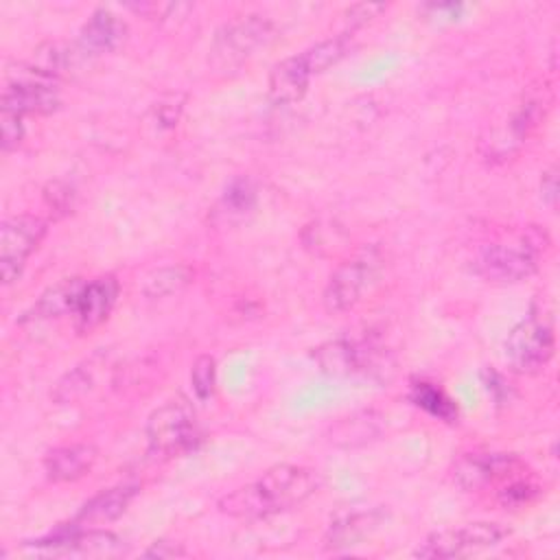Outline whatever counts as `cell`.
Wrapping results in <instances>:
<instances>
[{
    "label": "cell",
    "mask_w": 560,
    "mask_h": 560,
    "mask_svg": "<svg viewBox=\"0 0 560 560\" xmlns=\"http://www.w3.org/2000/svg\"><path fill=\"white\" fill-rule=\"evenodd\" d=\"M387 9L385 2H357L350 4L343 11V22H346V35H350L352 31L365 26L368 22H372L374 18H378V13H383Z\"/></svg>",
    "instance_id": "cell-30"
},
{
    "label": "cell",
    "mask_w": 560,
    "mask_h": 560,
    "mask_svg": "<svg viewBox=\"0 0 560 560\" xmlns=\"http://www.w3.org/2000/svg\"><path fill=\"white\" fill-rule=\"evenodd\" d=\"M44 199L48 203L50 210L55 212H70L72 206H74V190L66 184V182H48L46 188H44Z\"/></svg>",
    "instance_id": "cell-32"
},
{
    "label": "cell",
    "mask_w": 560,
    "mask_h": 560,
    "mask_svg": "<svg viewBox=\"0 0 560 560\" xmlns=\"http://www.w3.org/2000/svg\"><path fill=\"white\" fill-rule=\"evenodd\" d=\"M184 109V94H164L160 101H155L147 114V125H151L158 133L168 131L177 125Z\"/></svg>",
    "instance_id": "cell-26"
},
{
    "label": "cell",
    "mask_w": 560,
    "mask_h": 560,
    "mask_svg": "<svg viewBox=\"0 0 560 560\" xmlns=\"http://www.w3.org/2000/svg\"><path fill=\"white\" fill-rule=\"evenodd\" d=\"M256 497L262 505L265 516L289 510L306 501L319 486L317 472L306 466L295 464H278L269 468L254 483Z\"/></svg>",
    "instance_id": "cell-5"
},
{
    "label": "cell",
    "mask_w": 560,
    "mask_h": 560,
    "mask_svg": "<svg viewBox=\"0 0 560 560\" xmlns=\"http://www.w3.org/2000/svg\"><path fill=\"white\" fill-rule=\"evenodd\" d=\"M383 523V512L381 510H363V512H350L339 516L337 521L330 523L326 536H324V547L326 549H348L359 545L365 536L378 529Z\"/></svg>",
    "instance_id": "cell-16"
},
{
    "label": "cell",
    "mask_w": 560,
    "mask_h": 560,
    "mask_svg": "<svg viewBox=\"0 0 560 560\" xmlns=\"http://www.w3.org/2000/svg\"><path fill=\"white\" fill-rule=\"evenodd\" d=\"M315 361L326 374H372L387 370L385 352L372 341L335 339L315 350Z\"/></svg>",
    "instance_id": "cell-10"
},
{
    "label": "cell",
    "mask_w": 560,
    "mask_h": 560,
    "mask_svg": "<svg viewBox=\"0 0 560 560\" xmlns=\"http://www.w3.org/2000/svg\"><path fill=\"white\" fill-rule=\"evenodd\" d=\"M549 245L545 230H527L516 243H492L475 260V269L490 282H521L538 269V256Z\"/></svg>",
    "instance_id": "cell-1"
},
{
    "label": "cell",
    "mask_w": 560,
    "mask_h": 560,
    "mask_svg": "<svg viewBox=\"0 0 560 560\" xmlns=\"http://www.w3.org/2000/svg\"><path fill=\"white\" fill-rule=\"evenodd\" d=\"M350 50V37L346 33L328 37L317 42L315 46L306 48L302 55L306 68L311 70V74H319L324 70H328L330 66H335L339 59H343Z\"/></svg>",
    "instance_id": "cell-25"
},
{
    "label": "cell",
    "mask_w": 560,
    "mask_h": 560,
    "mask_svg": "<svg viewBox=\"0 0 560 560\" xmlns=\"http://www.w3.org/2000/svg\"><path fill=\"white\" fill-rule=\"evenodd\" d=\"M195 273L190 267L186 265H166V267H158L155 271H151L144 282H142V293L149 300H160V298H168V295H177L182 293L190 282H192Z\"/></svg>",
    "instance_id": "cell-23"
},
{
    "label": "cell",
    "mask_w": 560,
    "mask_h": 560,
    "mask_svg": "<svg viewBox=\"0 0 560 560\" xmlns=\"http://www.w3.org/2000/svg\"><path fill=\"white\" fill-rule=\"evenodd\" d=\"M144 435L153 455H175L195 438V409L184 398H171L160 405L147 420Z\"/></svg>",
    "instance_id": "cell-6"
},
{
    "label": "cell",
    "mask_w": 560,
    "mask_h": 560,
    "mask_svg": "<svg viewBox=\"0 0 560 560\" xmlns=\"http://www.w3.org/2000/svg\"><path fill=\"white\" fill-rule=\"evenodd\" d=\"M378 276V258L361 254L341 262L324 289V306L330 313L350 311Z\"/></svg>",
    "instance_id": "cell-9"
},
{
    "label": "cell",
    "mask_w": 560,
    "mask_h": 560,
    "mask_svg": "<svg viewBox=\"0 0 560 560\" xmlns=\"http://www.w3.org/2000/svg\"><path fill=\"white\" fill-rule=\"evenodd\" d=\"M144 558H158V560H166V558H179V556H186V549L175 545V542H168V540H155L144 553Z\"/></svg>",
    "instance_id": "cell-34"
},
{
    "label": "cell",
    "mask_w": 560,
    "mask_h": 560,
    "mask_svg": "<svg viewBox=\"0 0 560 560\" xmlns=\"http://www.w3.org/2000/svg\"><path fill=\"white\" fill-rule=\"evenodd\" d=\"M538 494V486L525 479H510L508 486L499 492V501L508 508H518L529 503Z\"/></svg>",
    "instance_id": "cell-31"
},
{
    "label": "cell",
    "mask_w": 560,
    "mask_h": 560,
    "mask_svg": "<svg viewBox=\"0 0 560 560\" xmlns=\"http://www.w3.org/2000/svg\"><path fill=\"white\" fill-rule=\"evenodd\" d=\"M217 383V361L210 354H201L195 359L190 368V385L199 400H208L214 392Z\"/></svg>",
    "instance_id": "cell-28"
},
{
    "label": "cell",
    "mask_w": 560,
    "mask_h": 560,
    "mask_svg": "<svg viewBox=\"0 0 560 560\" xmlns=\"http://www.w3.org/2000/svg\"><path fill=\"white\" fill-rule=\"evenodd\" d=\"M311 70L306 68L302 55H293L276 63L269 72V98L276 105L298 103L311 83Z\"/></svg>",
    "instance_id": "cell-14"
},
{
    "label": "cell",
    "mask_w": 560,
    "mask_h": 560,
    "mask_svg": "<svg viewBox=\"0 0 560 560\" xmlns=\"http://www.w3.org/2000/svg\"><path fill=\"white\" fill-rule=\"evenodd\" d=\"M59 79L44 72L35 63L7 66V81L0 107L26 114H50L61 105Z\"/></svg>",
    "instance_id": "cell-3"
},
{
    "label": "cell",
    "mask_w": 560,
    "mask_h": 560,
    "mask_svg": "<svg viewBox=\"0 0 560 560\" xmlns=\"http://www.w3.org/2000/svg\"><path fill=\"white\" fill-rule=\"evenodd\" d=\"M22 114L0 107V147L2 151L18 149V144L24 138V122Z\"/></svg>",
    "instance_id": "cell-29"
},
{
    "label": "cell",
    "mask_w": 560,
    "mask_h": 560,
    "mask_svg": "<svg viewBox=\"0 0 560 560\" xmlns=\"http://www.w3.org/2000/svg\"><path fill=\"white\" fill-rule=\"evenodd\" d=\"M453 536L459 547V553L466 556V553L499 545L510 536V527L494 521H475L459 529H453Z\"/></svg>",
    "instance_id": "cell-22"
},
{
    "label": "cell",
    "mask_w": 560,
    "mask_h": 560,
    "mask_svg": "<svg viewBox=\"0 0 560 560\" xmlns=\"http://www.w3.org/2000/svg\"><path fill=\"white\" fill-rule=\"evenodd\" d=\"M85 284H88V280H83L81 276L61 278L59 282L48 287L37 298V302L22 317V322H28V319L39 322V319H57V317H63V315H74Z\"/></svg>",
    "instance_id": "cell-13"
},
{
    "label": "cell",
    "mask_w": 560,
    "mask_h": 560,
    "mask_svg": "<svg viewBox=\"0 0 560 560\" xmlns=\"http://www.w3.org/2000/svg\"><path fill=\"white\" fill-rule=\"evenodd\" d=\"M90 52L81 44H70V42H44L33 50V61L37 68L44 72L52 74L55 79L72 74L74 70L83 68L88 61Z\"/></svg>",
    "instance_id": "cell-18"
},
{
    "label": "cell",
    "mask_w": 560,
    "mask_h": 560,
    "mask_svg": "<svg viewBox=\"0 0 560 560\" xmlns=\"http://www.w3.org/2000/svg\"><path fill=\"white\" fill-rule=\"evenodd\" d=\"M540 197H542L545 203L556 206V201H558V171H556V166H551L542 173V177H540Z\"/></svg>",
    "instance_id": "cell-35"
},
{
    "label": "cell",
    "mask_w": 560,
    "mask_h": 560,
    "mask_svg": "<svg viewBox=\"0 0 560 560\" xmlns=\"http://www.w3.org/2000/svg\"><path fill=\"white\" fill-rule=\"evenodd\" d=\"M118 298V280L112 273L90 280L81 293L79 306L72 315L77 332L85 335L98 328L112 313Z\"/></svg>",
    "instance_id": "cell-12"
},
{
    "label": "cell",
    "mask_w": 560,
    "mask_h": 560,
    "mask_svg": "<svg viewBox=\"0 0 560 560\" xmlns=\"http://www.w3.org/2000/svg\"><path fill=\"white\" fill-rule=\"evenodd\" d=\"M276 35L273 24L262 15H243L223 24L210 46V66L214 72L238 70L260 46H267Z\"/></svg>",
    "instance_id": "cell-2"
},
{
    "label": "cell",
    "mask_w": 560,
    "mask_h": 560,
    "mask_svg": "<svg viewBox=\"0 0 560 560\" xmlns=\"http://www.w3.org/2000/svg\"><path fill=\"white\" fill-rule=\"evenodd\" d=\"M138 494V486L125 483V486H114L107 488L103 492H98L96 497H92L81 512L77 514L74 523L77 525H98V523H109L114 518H118L127 505L133 501V497Z\"/></svg>",
    "instance_id": "cell-20"
},
{
    "label": "cell",
    "mask_w": 560,
    "mask_h": 560,
    "mask_svg": "<svg viewBox=\"0 0 560 560\" xmlns=\"http://www.w3.org/2000/svg\"><path fill=\"white\" fill-rule=\"evenodd\" d=\"M556 350V332L547 313L532 311L505 339L508 363L521 374H534L549 363Z\"/></svg>",
    "instance_id": "cell-4"
},
{
    "label": "cell",
    "mask_w": 560,
    "mask_h": 560,
    "mask_svg": "<svg viewBox=\"0 0 560 560\" xmlns=\"http://www.w3.org/2000/svg\"><path fill=\"white\" fill-rule=\"evenodd\" d=\"M409 398L413 405H418L420 409H424L427 413L444 420V422H453L457 418V407L455 402L433 383L427 381H413L411 383V392Z\"/></svg>",
    "instance_id": "cell-24"
},
{
    "label": "cell",
    "mask_w": 560,
    "mask_h": 560,
    "mask_svg": "<svg viewBox=\"0 0 560 560\" xmlns=\"http://www.w3.org/2000/svg\"><path fill=\"white\" fill-rule=\"evenodd\" d=\"M46 221L33 214L9 217L0 225V276L2 284H13L26 258L37 249L42 238L46 236Z\"/></svg>",
    "instance_id": "cell-7"
},
{
    "label": "cell",
    "mask_w": 560,
    "mask_h": 560,
    "mask_svg": "<svg viewBox=\"0 0 560 560\" xmlns=\"http://www.w3.org/2000/svg\"><path fill=\"white\" fill-rule=\"evenodd\" d=\"M256 208V186L249 177H236L228 184L221 199L212 208V221L236 223Z\"/></svg>",
    "instance_id": "cell-21"
},
{
    "label": "cell",
    "mask_w": 560,
    "mask_h": 560,
    "mask_svg": "<svg viewBox=\"0 0 560 560\" xmlns=\"http://www.w3.org/2000/svg\"><path fill=\"white\" fill-rule=\"evenodd\" d=\"M521 468L523 462L512 453H466L453 464L451 477L462 490L472 492L497 481L514 479Z\"/></svg>",
    "instance_id": "cell-11"
},
{
    "label": "cell",
    "mask_w": 560,
    "mask_h": 560,
    "mask_svg": "<svg viewBox=\"0 0 560 560\" xmlns=\"http://www.w3.org/2000/svg\"><path fill=\"white\" fill-rule=\"evenodd\" d=\"M24 549L37 556H116L122 551V540L112 532L81 529V525L74 523V527L26 542Z\"/></svg>",
    "instance_id": "cell-8"
},
{
    "label": "cell",
    "mask_w": 560,
    "mask_h": 560,
    "mask_svg": "<svg viewBox=\"0 0 560 560\" xmlns=\"http://www.w3.org/2000/svg\"><path fill=\"white\" fill-rule=\"evenodd\" d=\"M127 9L144 15V18H151V20H168V18H173V13L177 15V11H188L190 4H186V2H133V4H127Z\"/></svg>",
    "instance_id": "cell-33"
},
{
    "label": "cell",
    "mask_w": 560,
    "mask_h": 560,
    "mask_svg": "<svg viewBox=\"0 0 560 560\" xmlns=\"http://www.w3.org/2000/svg\"><path fill=\"white\" fill-rule=\"evenodd\" d=\"M105 365H107V352L101 350L90 359H85L83 363H79L77 368H72L70 372H66L52 389L55 402L68 405L83 398L96 385Z\"/></svg>",
    "instance_id": "cell-19"
},
{
    "label": "cell",
    "mask_w": 560,
    "mask_h": 560,
    "mask_svg": "<svg viewBox=\"0 0 560 560\" xmlns=\"http://www.w3.org/2000/svg\"><path fill=\"white\" fill-rule=\"evenodd\" d=\"M125 35H127V24L109 9L101 7L81 26L79 44L90 55H101L118 48L125 42Z\"/></svg>",
    "instance_id": "cell-15"
},
{
    "label": "cell",
    "mask_w": 560,
    "mask_h": 560,
    "mask_svg": "<svg viewBox=\"0 0 560 560\" xmlns=\"http://www.w3.org/2000/svg\"><path fill=\"white\" fill-rule=\"evenodd\" d=\"M376 433H378L376 418L372 413H363V416H352V418L343 420L337 427V438H332V440L339 444H346V446H354V444L370 442Z\"/></svg>",
    "instance_id": "cell-27"
},
{
    "label": "cell",
    "mask_w": 560,
    "mask_h": 560,
    "mask_svg": "<svg viewBox=\"0 0 560 560\" xmlns=\"http://www.w3.org/2000/svg\"><path fill=\"white\" fill-rule=\"evenodd\" d=\"M96 462V448L90 444H68L50 451L44 470L50 481H74L83 477Z\"/></svg>",
    "instance_id": "cell-17"
}]
</instances>
